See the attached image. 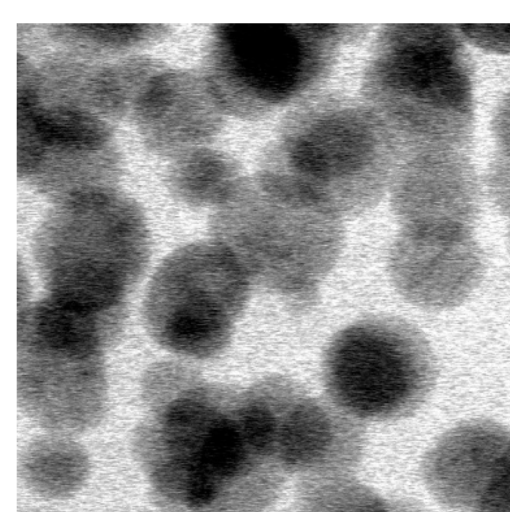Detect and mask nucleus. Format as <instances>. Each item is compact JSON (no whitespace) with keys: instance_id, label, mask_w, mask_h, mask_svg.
<instances>
[{"instance_id":"obj_1","label":"nucleus","mask_w":510,"mask_h":512,"mask_svg":"<svg viewBox=\"0 0 510 512\" xmlns=\"http://www.w3.org/2000/svg\"><path fill=\"white\" fill-rule=\"evenodd\" d=\"M146 405L132 448L161 504L174 512L272 511L287 476L250 428L245 388L196 372Z\"/></svg>"},{"instance_id":"obj_2","label":"nucleus","mask_w":510,"mask_h":512,"mask_svg":"<svg viewBox=\"0 0 510 512\" xmlns=\"http://www.w3.org/2000/svg\"><path fill=\"white\" fill-rule=\"evenodd\" d=\"M342 220L283 176L258 168L215 208L209 230L251 284L305 310L342 251Z\"/></svg>"},{"instance_id":"obj_3","label":"nucleus","mask_w":510,"mask_h":512,"mask_svg":"<svg viewBox=\"0 0 510 512\" xmlns=\"http://www.w3.org/2000/svg\"><path fill=\"white\" fill-rule=\"evenodd\" d=\"M457 26L381 27L362 79L364 101L402 151H465L475 121L473 66Z\"/></svg>"},{"instance_id":"obj_4","label":"nucleus","mask_w":510,"mask_h":512,"mask_svg":"<svg viewBox=\"0 0 510 512\" xmlns=\"http://www.w3.org/2000/svg\"><path fill=\"white\" fill-rule=\"evenodd\" d=\"M400 157L397 138L373 108L328 94L285 115L259 167L282 174L343 219L381 200Z\"/></svg>"},{"instance_id":"obj_5","label":"nucleus","mask_w":510,"mask_h":512,"mask_svg":"<svg viewBox=\"0 0 510 512\" xmlns=\"http://www.w3.org/2000/svg\"><path fill=\"white\" fill-rule=\"evenodd\" d=\"M32 252L48 296L87 312L126 318V300L150 258L140 206L114 189L83 193L47 213Z\"/></svg>"},{"instance_id":"obj_6","label":"nucleus","mask_w":510,"mask_h":512,"mask_svg":"<svg viewBox=\"0 0 510 512\" xmlns=\"http://www.w3.org/2000/svg\"><path fill=\"white\" fill-rule=\"evenodd\" d=\"M124 320L96 315L50 296L18 314L17 388L23 412L69 436L93 428L108 399L104 350Z\"/></svg>"},{"instance_id":"obj_7","label":"nucleus","mask_w":510,"mask_h":512,"mask_svg":"<svg viewBox=\"0 0 510 512\" xmlns=\"http://www.w3.org/2000/svg\"><path fill=\"white\" fill-rule=\"evenodd\" d=\"M358 35L353 25H216L203 75L225 114L260 119L324 79Z\"/></svg>"},{"instance_id":"obj_8","label":"nucleus","mask_w":510,"mask_h":512,"mask_svg":"<svg viewBox=\"0 0 510 512\" xmlns=\"http://www.w3.org/2000/svg\"><path fill=\"white\" fill-rule=\"evenodd\" d=\"M436 378V359L427 338L397 316L360 319L337 332L323 353L327 398L364 423L413 415Z\"/></svg>"},{"instance_id":"obj_9","label":"nucleus","mask_w":510,"mask_h":512,"mask_svg":"<svg viewBox=\"0 0 510 512\" xmlns=\"http://www.w3.org/2000/svg\"><path fill=\"white\" fill-rule=\"evenodd\" d=\"M251 285L237 259L219 242L187 244L169 254L149 282L143 301L146 329L175 354L216 358L230 345Z\"/></svg>"},{"instance_id":"obj_10","label":"nucleus","mask_w":510,"mask_h":512,"mask_svg":"<svg viewBox=\"0 0 510 512\" xmlns=\"http://www.w3.org/2000/svg\"><path fill=\"white\" fill-rule=\"evenodd\" d=\"M249 389L266 450L287 477L354 474L365 449L364 422L285 375L265 376Z\"/></svg>"},{"instance_id":"obj_11","label":"nucleus","mask_w":510,"mask_h":512,"mask_svg":"<svg viewBox=\"0 0 510 512\" xmlns=\"http://www.w3.org/2000/svg\"><path fill=\"white\" fill-rule=\"evenodd\" d=\"M388 269L404 299L441 310L460 305L478 287L485 258L471 228L403 226L390 249Z\"/></svg>"},{"instance_id":"obj_12","label":"nucleus","mask_w":510,"mask_h":512,"mask_svg":"<svg viewBox=\"0 0 510 512\" xmlns=\"http://www.w3.org/2000/svg\"><path fill=\"white\" fill-rule=\"evenodd\" d=\"M403 226L471 228L481 208V190L465 151L424 148L402 153L388 189Z\"/></svg>"},{"instance_id":"obj_13","label":"nucleus","mask_w":510,"mask_h":512,"mask_svg":"<svg viewBox=\"0 0 510 512\" xmlns=\"http://www.w3.org/2000/svg\"><path fill=\"white\" fill-rule=\"evenodd\" d=\"M133 114L149 150L178 156L216 136L225 115L204 75L185 70L153 77Z\"/></svg>"},{"instance_id":"obj_14","label":"nucleus","mask_w":510,"mask_h":512,"mask_svg":"<svg viewBox=\"0 0 510 512\" xmlns=\"http://www.w3.org/2000/svg\"><path fill=\"white\" fill-rule=\"evenodd\" d=\"M163 66L148 58H130L109 66L54 59L40 74V91L98 116L120 117L134 108Z\"/></svg>"},{"instance_id":"obj_15","label":"nucleus","mask_w":510,"mask_h":512,"mask_svg":"<svg viewBox=\"0 0 510 512\" xmlns=\"http://www.w3.org/2000/svg\"><path fill=\"white\" fill-rule=\"evenodd\" d=\"M119 175L120 160L111 146H45L29 179L40 193L58 203L83 193L114 189Z\"/></svg>"},{"instance_id":"obj_16","label":"nucleus","mask_w":510,"mask_h":512,"mask_svg":"<svg viewBox=\"0 0 510 512\" xmlns=\"http://www.w3.org/2000/svg\"><path fill=\"white\" fill-rule=\"evenodd\" d=\"M297 480L290 512H428L418 500L384 496L354 474Z\"/></svg>"},{"instance_id":"obj_17","label":"nucleus","mask_w":510,"mask_h":512,"mask_svg":"<svg viewBox=\"0 0 510 512\" xmlns=\"http://www.w3.org/2000/svg\"><path fill=\"white\" fill-rule=\"evenodd\" d=\"M23 481L34 493L50 499L74 494L89 473L85 450L63 435H49L32 441L20 458Z\"/></svg>"},{"instance_id":"obj_18","label":"nucleus","mask_w":510,"mask_h":512,"mask_svg":"<svg viewBox=\"0 0 510 512\" xmlns=\"http://www.w3.org/2000/svg\"><path fill=\"white\" fill-rule=\"evenodd\" d=\"M244 176L230 155L198 147L178 156L169 169L167 183L178 200L194 207L216 208Z\"/></svg>"},{"instance_id":"obj_19","label":"nucleus","mask_w":510,"mask_h":512,"mask_svg":"<svg viewBox=\"0 0 510 512\" xmlns=\"http://www.w3.org/2000/svg\"><path fill=\"white\" fill-rule=\"evenodd\" d=\"M35 124L44 146L101 149L110 146L111 127L87 110L56 104L36 107Z\"/></svg>"},{"instance_id":"obj_20","label":"nucleus","mask_w":510,"mask_h":512,"mask_svg":"<svg viewBox=\"0 0 510 512\" xmlns=\"http://www.w3.org/2000/svg\"><path fill=\"white\" fill-rule=\"evenodd\" d=\"M50 36L69 46L88 49H125L165 37L170 27L163 24H56Z\"/></svg>"},{"instance_id":"obj_21","label":"nucleus","mask_w":510,"mask_h":512,"mask_svg":"<svg viewBox=\"0 0 510 512\" xmlns=\"http://www.w3.org/2000/svg\"><path fill=\"white\" fill-rule=\"evenodd\" d=\"M457 27L464 39L481 50L510 54V24H462Z\"/></svg>"},{"instance_id":"obj_22","label":"nucleus","mask_w":510,"mask_h":512,"mask_svg":"<svg viewBox=\"0 0 510 512\" xmlns=\"http://www.w3.org/2000/svg\"><path fill=\"white\" fill-rule=\"evenodd\" d=\"M491 130L499 153L510 157V91L495 108Z\"/></svg>"},{"instance_id":"obj_23","label":"nucleus","mask_w":510,"mask_h":512,"mask_svg":"<svg viewBox=\"0 0 510 512\" xmlns=\"http://www.w3.org/2000/svg\"><path fill=\"white\" fill-rule=\"evenodd\" d=\"M508 239H509V246H510V226H509V234H508Z\"/></svg>"}]
</instances>
